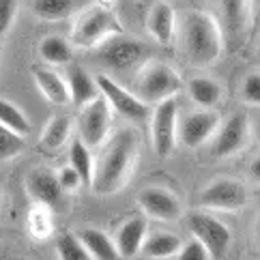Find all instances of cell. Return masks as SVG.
I'll use <instances>...</instances> for the list:
<instances>
[{
	"label": "cell",
	"mask_w": 260,
	"mask_h": 260,
	"mask_svg": "<svg viewBox=\"0 0 260 260\" xmlns=\"http://www.w3.org/2000/svg\"><path fill=\"white\" fill-rule=\"evenodd\" d=\"M138 153H140V138L136 129L125 127L116 132L108 140L95 166V179L90 185L92 191L99 196H112L118 189H123L136 170Z\"/></svg>",
	"instance_id": "1"
},
{
	"label": "cell",
	"mask_w": 260,
	"mask_h": 260,
	"mask_svg": "<svg viewBox=\"0 0 260 260\" xmlns=\"http://www.w3.org/2000/svg\"><path fill=\"white\" fill-rule=\"evenodd\" d=\"M179 48L183 58L191 67H213L224 50V32L217 20L207 11L189 9L185 11L176 26Z\"/></svg>",
	"instance_id": "2"
},
{
	"label": "cell",
	"mask_w": 260,
	"mask_h": 260,
	"mask_svg": "<svg viewBox=\"0 0 260 260\" xmlns=\"http://www.w3.org/2000/svg\"><path fill=\"white\" fill-rule=\"evenodd\" d=\"M120 32H125V28L116 17V13L112 9L99 5V7H90L78 15V20L71 26L69 39L76 48L92 50L99 48L112 35H120Z\"/></svg>",
	"instance_id": "3"
},
{
	"label": "cell",
	"mask_w": 260,
	"mask_h": 260,
	"mask_svg": "<svg viewBox=\"0 0 260 260\" xmlns=\"http://www.w3.org/2000/svg\"><path fill=\"white\" fill-rule=\"evenodd\" d=\"M148 54H151V50H148L146 43L120 32V35H112L99 45L95 60L97 64L110 71L123 73L132 69H142L148 62Z\"/></svg>",
	"instance_id": "4"
},
{
	"label": "cell",
	"mask_w": 260,
	"mask_h": 260,
	"mask_svg": "<svg viewBox=\"0 0 260 260\" xmlns=\"http://www.w3.org/2000/svg\"><path fill=\"white\" fill-rule=\"evenodd\" d=\"M181 86V76L166 62H146L142 69H138L136 95L146 104H161L174 97Z\"/></svg>",
	"instance_id": "5"
},
{
	"label": "cell",
	"mask_w": 260,
	"mask_h": 260,
	"mask_svg": "<svg viewBox=\"0 0 260 260\" xmlns=\"http://www.w3.org/2000/svg\"><path fill=\"white\" fill-rule=\"evenodd\" d=\"M187 224H189L193 239H198L200 243L209 249L213 260H221L228 254L232 235L224 221H219L217 217L209 215V213L191 211L187 215Z\"/></svg>",
	"instance_id": "6"
},
{
	"label": "cell",
	"mask_w": 260,
	"mask_h": 260,
	"mask_svg": "<svg viewBox=\"0 0 260 260\" xmlns=\"http://www.w3.org/2000/svg\"><path fill=\"white\" fill-rule=\"evenodd\" d=\"M151 140L159 157L172 155L176 140H179V106L174 97L157 104L151 118Z\"/></svg>",
	"instance_id": "7"
},
{
	"label": "cell",
	"mask_w": 260,
	"mask_h": 260,
	"mask_svg": "<svg viewBox=\"0 0 260 260\" xmlns=\"http://www.w3.org/2000/svg\"><path fill=\"white\" fill-rule=\"evenodd\" d=\"M97 84L101 90V97L108 101L112 112H116L118 116L134 120V123H142V120L151 116V110H148L146 101H142L136 92H129L125 86H120L110 76H99Z\"/></svg>",
	"instance_id": "8"
},
{
	"label": "cell",
	"mask_w": 260,
	"mask_h": 260,
	"mask_svg": "<svg viewBox=\"0 0 260 260\" xmlns=\"http://www.w3.org/2000/svg\"><path fill=\"white\" fill-rule=\"evenodd\" d=\"M198 202L209 211H241L247 204V189L241 181L221 176L200 191Z\"/></svg>",
	"instance_id": "9"
},
{
	"label": "cell",
	"mask_w": 260,
	"mask_h": 260,
	"mask_svg": "<svg viewBox=\"0 0 260 260\" xmlns=\"http://www.w3.org/2000/svg\"><path fill=\"white\" fill-rule=\"evenodd\" d=\"M249 134H252V125L243 112L230 114L224 123L219 125V129L213 136V144H211V155L215 159H226V157L237 155L239 151H243Z\"/></svg>",
	"instance_id": "10"
},
{
	"label": "cell",
	"mask_w": 260,
	"mask_h": 260,
	"mask_svg": "<svg viewBox=\"0 0 260 260\" xmlns=\"http://www.w3.org/2000/svg\"><path fill=\"white\" fill-rule=\"evenodd\" d=\"M110 125H112V108H110V104L104 97L95 99L92 104L80 110L78 134H80V140L88 144L90 148L106 144Z\"/></svg>",
	"instance_id": "11"
},
{
	"label": "cell",
	"mask_w": 260,
	"mask_h": 260,
	"mask_svg": "<svg viewBox=\"0 0 260 260\" xmlns=\"http://www.w3.org/2000/svg\"><path fill=\"white\" fill-rule=\"evenodd\" d=\"M138 207L146 217L157 221H179L183 217V204L174 191L166 187H146L138 193Z\"/></svg>",
	"instance_id": "12"
},
{
	"label": "cell",
	"mask_w": 260,
	"mask_h": 260,
	"mask_svg": "<svg viewBox=\"0 0 260 260\" xmlns=\"http://www.w3.org/2000/svg\"><path fill=\"white\" fill-rule=\"evenodd\" d=\"M219 125V114L215 110H196L179 120V140L189 148H198L215 136Z\"/></svg>",
	"instance_id": "13"
},
{
	"label": "cell",
	"mask_w": 260,
	"mask_h": 260,
	"mask_svg": "<svg viewBox=\"0 0 260 260\" xmlns=\"http://www.w3.org/2000/svg\"><path fill=\"white\" fill-rule=\"evenodd\" d=\"M26 189H28V196L32 198V202L45 204V207H56L62 196V187L58 183V174L52 172L50 168H37L28 174L26 179Z\"/></svg>",
	"instance_id": "14"
},
{
	"label": "cell",
	"mask_w": 260,
	"mask_h": 260,
	"mask_svg": "<svg viewBox=\"0 0 260 260\" xmlns=\"http://www.w3.org/2000/svg\"><path fill=\"white\" fill-rule=\"evenodd\" d=\"M64 80H67V86H69L71 104L76 108H80V110L101 97L97 80L92 78L84 67H80V64H71V67L67 69Z\"/></svg>",
	"instance_id": "15"
},
{
	"label": "cell",
	"mask_w": 260,
	"mask_h": 260,
	"mask_svg": "<svg viewBox=\"0 0 260 260\" xmlns=\"http://www.w3.org/2000/svg\"><path fill=\"white\" fill-rule=\"evenodd\" d=\"M146 217H132V219H127L123 226H120L116 230V247H118V254L120 258H134L136 254H140L142 252V245H144V241H146Z\"/></svg>",
	"instance_id": "16"
},
{
	"label": "cell",
	"mask_w": 260,
	"mask_h": 260,
	"mask_svg": "<svg viewBox=\"0 0 260 260\" xmlns=\"http://www.w3.org/2000/svg\"><path fill=\"white\" fill-rule=\"evenodd\" d=\"M176 26H179V20H176V13L174 9L166 3H157L151 13H148V20H146V28L151 32V37L161 43V45H168L174 35H176Z\"/></svg>",
	"instance_id": "17"
},
{
	"label": "cell",
	"mask_w": 260,
	"mask_h": 260,
	"mask_svg": "<svg viewBox=\"0 0 260 260\" xmlns=\"http://www.w3.org/2000/svg\"><path fill=\"white\" fill-rule=\"evenodd\" d=\"M35 82H37V88L41 90V95L48 99L50 104H54V106H67V104H71L67 80H62L56 71L37 67L35 69Z\"/></svg>",
	"instance_id": "18"
},
{
	"label": "cell",
	"mask_w": 260,
	"mask_h": 260,
	"mask_svg": "<svg viewBox=\"0 0 260 260\" xmlns=\"http://www.w3.org/2000/svg\"><path fill=\"white\" fill-rule=\"evenodd\" d=\"M78 237L82 243H84V247L88 249L92 260H123L118 254L116 241L110 239L106 232H101L97 228H84L78 232Z\"/></svg>",
	"instance_id": "19"
},
{
	"label": "cell",
	"mask_w": 260,
	"mask_h": 260,
	"mask_svg": "<svg viewBox=\"0 0 260 260\" xmlns=\"http://www.w3.org/2000/svg\"><path fill=\"white\" fill-rule=\"evenodd\" d=\"M181 247L183 241L179 235H174V232H155V235L146 237L142 245V254L153 260H166L179 254Z\"/></svg>",
	"instance_id": "20"
},
{
	"label": "cell",
	"mask_w": 260,
	"mask_h": 260,
	"mask_svg": "<svg viewBox=\"0 0 260 260\" xmlns=\"http://www.w3.org/2000/svg\"><path fill=\"white\" fill-rule=\"evenodd\" d=\"M224 17V26L232 35H241L252 17V3L254 0H217Z\"/></svg>",
	"instance_id": "21"
},
{
	"label": "cell",
	"mask_w": 260,
	"mask_h": 260,
	"mask_svg": "<svg viewBox=\"0 0 260 260\" xmlns=\"http://www.w3.org/2000/svg\"><path fill=\"white\" fill-rule=\"evenodd\" d=\"M187 92H189V99L193 104L198 108H204V110L217 108L219 101H221V86L215 80L204 78V76L191 78L187 82Z\"/></svg>",
	"instance_id": "22"
},
{
	"label": "cell",
	"mask_w": 260,
	"mask_h": 260,
	"mask_svg": "<svg viewBox=\"0 0 260 260\" xmlns=\"http://www.w3.org/2000/svg\"><path fill=\"white\" fill-rule=\"evenodd\" d=\"M39 56L54 67H64L73 60V43L60 35H50L39 43Z\"/></svg>",
	"instance_id": "23"
},
{
	"label": "cell",
	"mask_w": 260,
	"mask_h": 260,
	"mask_svg": "<svg viewBox=\"0 0 260 260\" xmlns=\"http://www.w3.org/2000/svg\"><path fill=\"white\" fill-rule=\"evenodd\" d=\"M69 164L76 168V172L82 176V183L84 185H92V179H95V166L97 161L92 159V153H90V146L84 144L78 138L69 144Z\"/></svg>",
	"instance_id": "24"
},
{
	"label": "cell",
	"mask_w": 260,
	"mask_h": 260,
	"mask_svg": "<svg viewBox=\"0 0 260 260\" xmlns=\"http://www.w3.org/2000/svg\"><path fill=\"white\" fill-rule=\"evenodd\" d=\"M71 118L69 116H54L48 120V125L41 132V146L48 151H58L71 136Z\"/></svg>",
	"instance_id": "25"
},
{
	"label": "cell",
	"mask_w": 260,
	"mask_h": 260,
	"mask_svg": "<svg viewBox=\"0 0 260 260\" xmlns=\"http://www.w3.org/2000/svg\"><path fill=\"white\" fill-rule=\"evenodd\" d=\"M30 9L43 22H60L76 11V0H32Z\"/></svg>",
	"instance_id": "26"
},
{
	"label": "cell",
	"mask_w": 260,
	"mask_h": 260,
	"mask_svg": "<svg viewBox=\"0 0 260 260\" xmlns=\"http://www.w3.org/2000/svg\"><path fill=\"white\" fill-rule=\"evenodd\" d=\"M56 252L58 260H92L88 249L80 241L78 232H64L56 241Z\"/></svg>",
	"instance_id": "27"
},
{
	"label": "cell",
	"mask_w": 260,
	"mask_h": 260,
	"mask_svg": "<svg viewBox=\"0 0 260 260\" xmlns=\"http://www.w3.org/2000/svg\"><path fill=\"white\" fill-rule=\"evenodd\" d=\"M0 123L9 129H13V132L20 136H26L30 132V123H28V118H26V114L13 101L3 99V97H0Z\"/></svg>",
	"instance_id": "28"
},
{
	"label": "cell",
	"mask_w": 260,
	"mask_h": 260,
	"mask_svg": "<svg viewBox=\"0 0 260 260\" xmlns=\"http://www.w3.org/2000/svg\"><path fill=\"white\" fill-rule=\"evenodd\" d=\"M28 228L37 239H45L52 235L54 230V221H52V207L35 202L32 209L28 213Z\"/></svg>",
	"instance_id": "29"
},
{
	"label": "cell",
	"mask_w": 260,
	"mask_h": 260,
	"mask_svg": "<svg viewBox=\"0 0 260 260\" xmlns=\"http://www.w3.org/2000/svg\"><path fill=\"white\" fill-rule=\"evenodd\" d=\"M22 148H24V136L15 134L13 129H9L0 123V164L20 155Z\"/></svg>",
	"instance_id": "30"
},
{
	"label": "cell",
	"mask_w": 260,
	"mask_h": 260,
	"mask_svg": "<svg viewBox=\"0 0 260 260\" xmlns=\"http://www.w3.org/2000/svg\"><path fill=\"white\" fill-rule=\"evenodd\" d=\"M17 15V0H0V41L11 30Z\"/></svg>",
	"instance_id": "31"
},
{
	"label": "cell",
	"mask_w": 260,
	"mask_h": 260,
	"mask_svg": "<svg viewBox=\"0 0 260 260\" xmlns=\"http://www.w3.org/2000/svg\"><path fill=\"white\" fill-rule=\"evenodd\" d=\"M241 92H243L245 104L260 106V71L249 73V76L245 78V82H243V88H241Z\"/></svg>",
	"instance_id": "32"
},
{
	"label": "cell",
	"mask_w": 260,
	"mask_h": 260,
	"mask_svg": "<svg viewBox=\"0 0 260 260\" xmlns=\"http://www.w3.org/2000/svg\"><path fill=\"white\" fill-rule=\"evenodd\" d=\"M179 260H213L209 249L204 247L198 239H191L187 243H183L181 252H179Z\"/></svg>",
	"instance_id": "33"
},
{
	"label": "cell",
	"mask_w": 260,
	"mask_h": 260,
	"mask_svg": "<svg viewBox=\"0 0 260 260\" xmlns=\"http://www.w3.org/2000/svg\"><path fill=\"white\" fill-rule=\"evenodd\" d=\"M58 183H60V187L64 193H71V191H76L80 185H84L82 183V176L76 172V168L69 164V166H64V168H60L58 172Z\"/></svg>",
	"instance_id": "34"
},
{
	"label": "cell",
	"mask_w": 260,
	"mask_h": 260,
	"mask_svg": "<svg viewBox=\"0 0 260 260\" xmlns=\"http://www.w3.org/2000/svg\"><path fill=\"white\" fill-rule=\"evenodd\" d=\"M249 174H252V179H254V181H258V183H260V153L254 157L252 166H249Z\"/></svg>",
	"instance_id": "35"
},
{
	"label": "cell",
	"mask_w": 260,
	"mask_h": 260,
	"mask_svg": "<svg viewBox=\"0 0 260 260\" xmlns=\"http://www.w3.org/2000/svg\"><path fill=\"white\" fill-rule=\"evenodd\" d=\"M252 134H254V138L260 142V114H256V118H254V123H252Z\"/></svg>",
	"instance_id": "36"
},
{
	"label": "cell",
	"mask_w": 260,
	"mask_h": 260,
	"mask_svg": "<svg viewBox=\"0 0 260 260\" xmlns=\"http://www.w3.org/2000/svg\"><path fill=\"white\" fill-rule=\"evenodd\" d=\"M258 235H260V221H258Z\"/></svg>",
	"instance_id": "37"
},
{
	"label": "cell",
	"mask_w": 260,
	"mask_h": 260,
	"mask_svg": "<svg viewBox=\"0 0 260 260\" xmlns=\"http://www.w3.org/2000/svg\"><path fill=\"white\" fill-rule=\"evenodd\" d=\"M0 50H3V48H0Z\"/></svg>",
	"instance_id": "38"
}]
</instances>
